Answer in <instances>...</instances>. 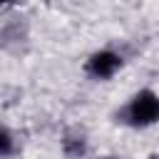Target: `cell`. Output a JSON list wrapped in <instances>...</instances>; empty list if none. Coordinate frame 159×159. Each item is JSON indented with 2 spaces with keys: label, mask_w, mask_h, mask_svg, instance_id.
Masks as SVG:
<instances>
[{
  "label": "cell",
  "mask_w": 159,
  "mask_h": 159,
  "mask_svg": "<svg viewBox=\"0 0 159 159\" xmlns=\"http://www.w3.org/2000/svg\"><path fill=\"white\" fill-rule=\"evenodd\" d=\"M129 117L134 124H152L159 119V97L149 89L139 92L129 104Z\"/></svg>",
  "instance_id": "cell-1"
},
{
  "label": "cell",
  "mask_w": 159,
  "mask_h": 159,
  "mask_svg": "<svg viewBox=\"0 0 159 159\" xmlns=\"http://www.w3.org/2000/svg\"><path fill=\"white\" fill-rule=\"evenodd\" d=\"M102 159H114V157H102Z\"/></svg>",
  "instance_id": "cell-5"
},
{
  "label": "cell",
  "mask_w": 159,
  "mask_h": 159,
  "mask_svg": "<svg viewBox=\"0 0 159 159\" xmlns=\"http://www.w3.org/2000/svg\"><path fill=\"white\" fill-rule=\"evenodd\" d=\"M65 149H67V154L80 157V154L84 152V142H82V139H77V137H67V139H65Z\"/></svg>",
  "instance_id": "cell-3"
},
{
  "label": "cell",
  "mask_w": 159,
  "mask_h": 159,
  "mask_svg": "<svg viewBox=\"0 0 159 159\" xmlns=\"http://www.w3.org/2000/svg\"><path fill=\"white\" fill-rule=\"evenodd\" d=\"M10 149H12V139H10V134H7L5 129H0V157L7 154Z\"/></svg>",
  "instance_id": "cell-4"
},
{
  "label": "cell",
  "mask_w": 159,
  "mask_h": 159,
  "mask_svg": "<svg viewBox=\"0 0 159 159\" xmlns=\"http://www.w3.org/2000/svg\"><path fill=\"white\" fill-rule=\"evenodd\" d=\"M2 2H10V0H0V5H2Z\"/></svg>",
  "instance_id": "cell-6"
},
{
  "label": "cell",
  "mask_w": 159,
  "mask_h": 159,
  "mask_svg": "<svg viewBox=\"0 0 159 159\" xmlns=\"http://www.w3.org/2000/svg\"><path fill=\"white\" fill-rule=\"evenodd\" d=\"M149 159H159V157H149Z\"/></svg>",
  "instance_id": "cell-7"
},
{
  "label": "cell",
  "mask_w": 159,
  "mask_h": 159,
  "mask_svg": "<svg viewBox=\"0 0 159 159\" xmlns=\"http://www.w3.org/2000/svg\"><path fill=\"white\" fill-rule=\"evenodd\" d=\"M122 65V60H119V55H114V52H109V50H104V52H97V55H92L89 57V72L94 75V77H112L114 72H117V67Z\"/></svg>",
  "instance_id": "cell-2"
}]
</instances>
